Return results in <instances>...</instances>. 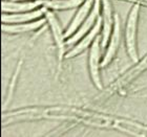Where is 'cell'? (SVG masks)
<instances>
[{
  "instance_id": "6da1fadb",
  "label": "cell",
  "mask_w": 147,
  "mask_h": 137,
  "mask_svg": "<svg viewBox=\"0 0 147 137\" xmlns=\"http://www.w3.org/2000/svg\"><path fill=\"white\" fill-rule=\"evenodd\" d=\"M138 7H136L135 11L131 13L130 19H129V24H128V31H127V41H128V48L130 50V53L134 55L135 57V52H134V34H135V24H136V12H137Z\"/></svg>"
},
{
  "instance_id": "7a4b0ae2",
  "label": "cell",
  "mask_w": 147,
  "mask_h": 137,
  "mask_svg": "<svg viewBox=\"0 0 147 137\" xmlns=\"http://www.w3.org/2000/svg\"><path fill=\"white\" fill-rule=\"evenodd\" d=\"M143 64H144V66H146V65H147V60H146V61L144 62V63H143Z\"/></svg>"
}]
</instances>
